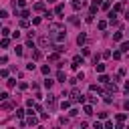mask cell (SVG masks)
<instances>
[{"instance_id": "obj_1", "label": "cell", "mask_w": 129, "mask_h": 129, "mask_svg": "<svg viewBox=\"0 0 129 129\" xmlns=\"http://www.w3.org/2000/svg\"><path fill=\"white\" fill-rule=\"evenodd\" d=\"M71 101H81V103H83V101H85V97L81 95L77 89H73V91H71Z\"/></svg>"}, {"instance_id": "obj_2", "label": "cell", "mask_w": 129, "mask_h": 129, "mask_svg": "<svg viewBox=\"0 0 129 129\" xmlns=\"http://www.w3.org/2000/svg\"><path fill=\"white\" fill-rule=\"evenodd\" d=\"M46 107H48V109H55V107H57V97H55V95H48V97H46Z\"/></svg>"}, {"instance_id": "obj_3", "label": "cell", "mask_w": 129, "mask_h": 129, "mask_svg": "<svg viewBox=\"0 0 129 129\" xmlns=\"http://www.w3.org/2000/svg\"><path fill=\"white\" fill-rule=\"evenodd\" d=\"M51 42H53L51 36H40V38H38V44H40V46H48Z\"/></svg>"}, {"instance_id": "obj_4", "label": "cell", "mask_w": 129, "mask_h": 129, "mask_svg": "<svg viewBox=\"0 0 129 129\" xmlns=\"http://www.w3.org/2000/svg\"><path fill=\"white\" fill-rule=\"evenodd\" d=\"M36 123H38V119H36V117H32V115L26 119V125H30V127H32V125H36Z\"/></svg>"}, {"instance_id": "obj_5", "label": "cell", "mask_w": 129, "mask_h": 129, "mask_svg": "<svg viewBox=\"0 0 129 129\" xmlns=\"http://www.w3.org/2000/svg\"><path fill=\"white\" fill-rule=\"evenodd\" d=\"M34 10H36V12H42V10H44V2H36V4H34Z\"/></svg>"}, {"instance_id": "obj_6", "label": "cell", "mask_w": 129, "mask_h": 129, "mask_svg": "<svg viewBox=\"0 0 129 129\" xmlns=\"http://www.w3.org/2000/svg\"><path fill=\"white\" fill-rule=\"evenodd\" d=\"M12 107H14V103H12V101H8V99L2 103V109H12Z\"/></svg>"}, {"instance_id": "obj_7", "label": "cell", "mask_w": 129, "mask_h": 129, "mask_svg": "<svg viewBox=\"0 0 129 129\" xmlns=\"http://www.w3.org/2000/svg\"><path fill=\"white\" fill-rule=\"evenodd\" d=\"M85 40H87V34H83V32H81V34L77 36V42H79V44H83Z\"/></svg>"}, {"instance_id": "obj_8", "label": "cell", "mask_w": 129, "mask_h": 129, "mask_svg": "<svg viewBox=\"0 0 129 129\" xmlns=\"http://www.w3.org/2000/svg\"><path fill=\"white\" fill-rule=\"evenodd\" d=\"M107 91H113V93H115V91H117V85H115V83H113V85L107 83Z\"/></svg>"}, {"instance_id": "obj_9", "label": "cell", "mask_w": 129, "mask_h": 129, "mask_svg": "<svg viewBox=\"0 0 129 129\" xmlns=\"http://www.w3.org/2000/svg\"><path fill=\"white\" fill-rule=\"evenodd\" d=\"M95 67H97V71H99V73L105 71V64H101V63H95Z\"/></svg>"}, {"instance_id": "obj_10", "label": "cell", "mask_w": 129, "mask_h": 129, "mask_svg": "<svg viewBox=\"0 0 129 129\" xmlns=\"http://www.w3.org/2000/svg\"><path fill=\"white\" fill-rule=\"evenodd\" d=\"M81 6H83V2H79V0H75V2H73V8H75V10H79Z\"/></svg>"}, {"instance_id": "obj_11", "label": "cell", "mask_w": 129, "mask_h": 129, "mask_svg": "<svg viewBox=\"0 0 129 129\" xmlns=\"http://www.w3.org/2000/svg\"><path fill=\"white\" fill-rule=\"evenodd\" d=\"M99 81H101V83H103V85H107V83H109V77H105V75H101V77H99Z\"/></svg>"}, {"instance_id": "obj_12", "label": "cell", "mask_w": 129, "mask_h": 129, "mask_svg": "<svg viewBox=\"0 0 129 129\" xmlns=\"http://www.w3.org/2000/svg\"><path fill=\"white\" fill-rule=\"evenodd\" d=\"M63 10H64V6H63V4H59V6L55 8V12H57V14H63Z\"/></svg>"}, {"instance_id": "obj_13", "label": "cell", "mask_w": 129, "mask_h": 129, "mask_svg": "<svg viewBox=\"0 0 129 129\" xmlns=\"http://www.w3.org/2000/svg\"><path fill=\"white\" fill-rule=\"evenodd\" d=\"M121 51H123V53L129 51V42H123V44H121Z\"/></svg>"}, {"instance_id": "obj_14", "label": "cell", "mask_w": 129, "mask_h": 129, "mask_svg": "<svg viewBox=\"0 0 129 129\" xmlns=\"http://www.w3.org/2000/svg\"><path fill=\"white\" fill-rule=\"evenodd\" d=\"M117 121H119V123L125 121V113H119V115H117Z\"/></svg>"}, {"instance_id": "obj_15", "label": "cell", "mask_w": 129, "mask_h": 129, "mask_svg": "<svg viewBox=\"0 0 129 129\" xmlns=\"http://www.w3.org/2000/svg\"><path fill=\"white\" fill-rule=\"evenodd\" d=\"M85 113H87V115H91V113H93V107H91V105H85Z\"/></svg>"}, {"instance_id": "obj_16", "label": "cell", "mask_w": 129, "mask_h": 129, "mask_svg": "<svg viewBox=\"0 0 129 129\" xmlns=\"http://www.w3.org/2000/svg\"><path fill=\"white\" fill-rule=\"evenodd\" d=\"M44 87H46V89H51V87H53V81H51V79H46V81H44Z\"/></svg>"}, {"instance_id": "obj_17", "label": "cell", "mask_w": 129, "mask_h": 129, "mask_svg": "<svg viewBox=\"0 0 129 129\" xmlns=\"http://www.w3.org/2000/svg\"><path fill=\"white\" fill-rule=\"evenodd\" d=\"M97 26H99L101 30H105V28H107V22H105V20H101V22H99V24H97Z\"/></svg>"}, {"instance_id": "obj_18", "label": "cell", "mask_w": 129, "mask_h": 129, "mask_svg": "<svg viewBox=\"0 0 129 129\" xmlns=\"http://www.w3.org/2000/svg\"><path fill=\"white\" fill-rule=\"evenodd\" d=\"M32 57H34V61H38V59L42 57V53H40V51H34V55H32Z\"/></svg>"}, {"instance_id": "obj_19", "label": "cell", "mask_w": 129, "mask_h": 129, "mask_svg": "<svg viewBox=\"0 0 129 129\" xmlns=\"http://www.w3.org/2000/svg\"><path fill=\"white\" fill-rule=\"evenodd\" d=\"M57 79H59V81H63V83H64V73H63V71H59V75H57Z\"/></svg>"}, {"instance_id": "obj_20", "label": "cell", "mask_w": 129, "mask_h": 129, "mask_svg": "<svg viewBox=\"0 0 129 129\" xmlns=\"http://www.w3.org/2000/svg\"><path fill=\"white\" fill-rule=\"evenodd\" d=\"M16 117L22 119V117H24V111H22V109H16Z\"/></svg>"}, {"instance_id": "obj_21", "label": "cell", "mask_w": 129, "mask_h": 129, "mask_svg": "<svg viewBox=\"0 0 129 129\" xmlns=\"http://www.w3.org/2000/svg\"><path fill=\"white\" fill-rule=\"evenodd\" d=\"M73 63H75V64H79V63L83 64V59H81V57H75V59H73Z\"/></svg>"}, {"instance_id": "obj_22", "label": "cell", "mask_w": 129, "mask_h": 129, "mask_svg": "<svg viewBox=\"0 0 129 129\" xmlns=\"http://www.w3.org/2000/svg\"><path fill=\"white\" fill-rule=\"evenodd\" d=\"M101 6H103V10H109V8H111V4H109V2H107V0H105V2H103V4H101Z\"/></svg>"}, {"instance_id": "obj_23", "label": "cell", "mask_w": 129, "mask_h": 129, "mask_svg": "<svg viewBox=\"0 0 129 129\" xmlns=\"http://www.w3.org/2000/svg\"><path fill=\"white\" fill-rule=\"evenodd\" d=\"M14 51H16V55H18V57H20V55L24 53V51H22V46H16V48H14Z\"/></svg>"}, {"instance_id": "obj_24", "label": "cell", "mask_w": 129, "mask_h": 129, "mask_svg": "<svg viewBox=\"0 0 129 129\" xmlns=\"http://www.w3.org/2000/svg\"><path fill=\"white\" fill-rule=\"evenodd\" d=\"M20 26H22V28H28V20H26V18H24V20H20Z\"/></svg>"}, {"instance_id": "obj_25", "label": "cell", "mask_w": 129, "mask_h": 129, "mask_svg": "<svg viewBox=\"0 0 129 129\" xmlns=\"http://www.w3.org/2000/svg\"><path fill=\"white\" fill-rule=\"evenodd\" d=\"M8 44H10V40H8V38H4V40H2V48H8Z\"/></svg>"}, {"instance_id": "obj_26", "label": "cell", "mask_w": 129, "mask_h": 129, "mask_svg": "<svg viewBox=\"0 0 129 129\" xmlns=\"http://www.w3.org/2000/svg\"><path fill=\"white\" fill-rule=\"evenodd\" d=\"M113 40H121V32H115V34H113Z\"/></svg>"}, {"instance_id": "obj_27", "label": "cell", "mask_w": 129, "mask_h": 129, "mask_svg": "<svg viewBox=\"0 0 129 129\" xmlns=\"http://www.w3.org/2000/svg\"><path fill=\"white\" fill-rule=\"evenodd\" d=\"M69 105H71L69 101H63V103H61V107H63V109H69Z\"/></svg>"}, {"instance_id": "obj_28", "label": "cell", "mask_w": 129, "mask_h": 129, "mask_svg": "<svg viewBox=\"0 0 129 129\" xmlns=\"http://www.w3.org/2000/svg\"><path fill=\"white\" fill-rule=\"evenodd\" d=\"M113 59H121V51H115V53H113Z\"/></svg>"}, {"instance_id": "obj_29", "label": "cell", "mask_w": 129, "mask_h": 129, "mask_svg": "<svg viewBox=\"0 0 129 129\" xmlns=\"http://www.w3.org/2000/svg\"><path fill=\"white\" fill-rule=\"evenodd\" d=\"M125 18H127V20H129V10H125Z\"/></svg>"}, {"instance_id": "obj_30", "label": "cell", "mask_w": 129, "mask_h": 129, "mask_svg": "<svg viewBox=\"0 0 129 129\" xmlns=\"http://www.w3.org/2000/svg\"><path fill=\"white\" fill-rule=\"evenodd\" d=\"M125 91H129V81H127V83H125Z\"/></svg>"}, {"instance_id": "obj_31", "label": "cell", "mask_w": 129, "mask_h": 129, "mask_svg": "<svg viewBox=\"0 0 129 129\" xmlns=\"http://www.w3.org/2000/svg\"><path fill=\"white\" fill-rule=\"evenodd\" d=\"M97 2H99V4H103V2H105V0H95V4H97Z\"/></svg>"}]
</instances>
